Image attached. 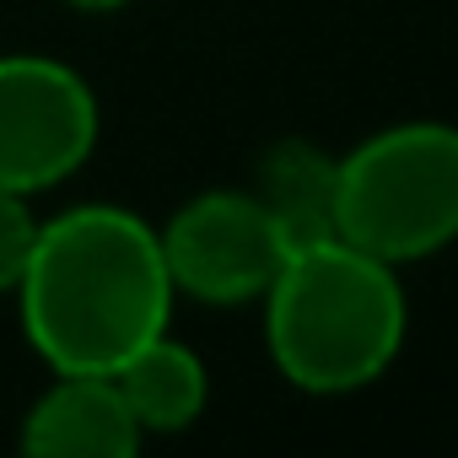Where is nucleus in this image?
<instances>
[{"label": "nucleus", "mask_w": 458, "mask_h": 458, "mask_svg": "<svg viewBox=\"0 0 458 458\" xmlns=\"http://www.w3.org/2000/svg\"><path fill=\"white\" fill-rule=\"evenodd\" d=\"M38 226H44V216L33 210V194L0 183V297L17 292V281L33 259V243H38Z\"/></svg>", "instance_id": "9"}, {"label": "nucleus", "mask_w": 458, "mask_h": 458, "mask_svg": "<svg viewBox=\"0 0 458 458\" xmlns=\"http://www.w3.org/2000/svg\"><path fill=\"white\" fill-rule=\"evenodd\" d=\"M335 233L394 270L458 238V124L410 119L340 157Z\"/></svg>", "instance_id": "3"}, {"label": "nucleus", "mask_w": 458, "mask_h": 458, "mask_svg": "<svg viewBox=\"0 0 458 458\" xmlns=\"http://www.w3.org/2000/svg\"><path fill=\"white\" fill-rule=\"evenodd\" d=\"M259 302L270 361L308 394H351L377 383L410 329L394 265L345 238L292 249Z\"/></svg>", "instance_id": "2"}, {"label": "nucleus", "mask_w": 458, "mask_h": 458, "mask_svg": "<svg viewBox=\"0 0 458 458\" xmlns=\"http://www.w3.org/2000/svg\"><path fill=\"white\" fill-rule=\"evenodd\" d=\"M135 415L140 431L151 437H167V431H189L199 415H205V399H210V377H205V361L173 340L167 329L151 335L140 351H130L114 372H108Z\"/></svg>", "instance_id": "8"}, {"label": "nucleus", "mask_w": 458, "mask_h": 458, "mask_svg": "<svg viewBox=\"0 0 458 458\" xmlns=\"http://www.w3.org/2000/svg\"><path fill=\"white\" fill-rule=\"evenodd\" d=\"M12 297L28 345L55 372H114L167 329L178 292L151 221L124 205H76L38 226Z\"/></svg>", "instance_id": "1"}, {"label": "nucleus", "mask_w": 458, "mask_h": 458, "mask_svg": "<svg viewBox=\"0 0 458 458\" xmlns=\"http://www.w3.org/2000/svg\"><path fill=\"white\" fill-rule=\"evenodd\" d=\"M65 6H76V12H119L124 0H65Z\"/></svg>", "instance_id": "10"}, {"label": "nucleus", "mask_w": 458, "mask_h": 458, "mask_svg": "<svg viewBox=\"0 0 458 458\" xmlns=\"http://www.w3.org/2000/svg\"><path fill=\"white\" fill-rule=\"evenodd\" d=\"M335 189H340V157H329L313 140H281L259 162L254 199L276 221L286 249H308L335 233Z\"/></svg>", "instance_id": "7"}, {"label": "nucleus", "mask_w": 458, "mask_h": 458, "mask_svg": "<svg viewBox=\"0 0 458 458\" xmlns=\"http://www.w3.org/2000/svg\"><path fill=\"white\" fill-rule=\"evenodd\" d=\"M140 437L108 372H55L22 415V453L38 458H130Z\"/></svg>", "instance_id": "6"}, {"label": "nucleus", "mask_w": 458, "mask_h": 458, "mask_svg": "<svg viewBox=\"0 0 458 458\" xmlns=\"http://www.w3.org/2000/svg\"><path fill=\"white\" fill-rule=\"evenodd\" d=\"M98 146V92L55 55H0V183L44 194Z\"/></svg>", "instance_id": "5"}, {"label": "nucleus", "mask_w": 458, "mask_h": 458, "mask_svg": "<svg viewBox=\"0 0 458 458\" xmlns=\"http://www.w3.org/2000/svg\"><path fill=\"white\" fill-rule=\"evenodd\" d=\"M162 265L173 292L210 302V308H238L259 302L270 281L286 265V238L254 199V189H205L189 205L173 210L167 226H157Z\"/></svg>", "instance_id": "4"}]
</instances>
